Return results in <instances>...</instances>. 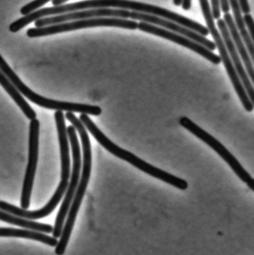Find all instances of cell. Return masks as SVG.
<instances>
[{"instance_id":"9a60e30c","label":"cell","mask_w":254,"mask_h":255,"mask_svg":"<svg viewBox=\"0 0 254 255\" xmlns=\"http://www.w3.org/2000/svg\"><path fill=\"white\" fill-rule=\"evenodd\" d=\"M0 237H11V238H22L34 240L43 243L52 247H56L58 241L56 238H51L48 235L34 231L24 230V229H9L0 228Z\"/></svg>"},{"instance_id":"7c38bea8","label":"cell","mask_w":254,"mask_h":255,"mask_svg":"<svg viewBox=\"0 0 254 255\" xmlns=\"http://www.w3.org/2000/svg\"><path fill=\"white\" fill-rule=\"evenodd\" d=\"M218 26H219V30H220L221 35H222V39H223L224 43H225V47H226L227 51H228V55L231 58V61L237 70V74L246 89V93L249 96V99L251 101L254 103V89L252 82H251L249 79V75L243 66V62H242L241 58H240V55H239L238 51L233 42L232 38H231V34H230L229 31H228V27L225 24V21L222 19H218Z\"/></svg>"},{"instance_id":"44dd1931","label":"cell","mask_w":254,"mask_h":255,"mask_svg":"<svg viewBox=\"0 0 254 255\" xmlns=\"http://www.w3.org/2000/svg\"><path fill=\"white\" fill-rule=\"evenodd\" d=\"M242 12L244 13H249L251 11L250 5H249V0H239Z\"/></svg>"},{"instance_id":"6da1fadb","label":"cell","mask_w":254,"mask_h":255,"mask_svg":"<svg viewBox=\"0 0 254 255\" xmlns=\"http://www.w3.org/2000/svg\"><path fill=\"white\" fill-rule=\"evenodd\" d=\"M97 17H113L120 19H132L134 20H140V22H149L162 28H167L174 32L178 33L185 36L204 47L207 48L213 52L216 49V44L211 40L206 38L204 36L188 29L181 25H177L174 22L167 19H163L159 16L141 12L132 11V10H124V9L115 8H95L89 10H81V11L73 12V13H64V14L56 15V16H46L40 18L34 21L36 28L63 23L70 21L78 20V19H89V18Z\"/></svg>"},{"instance_id":"277c9868","label":"cell","mask_w":254,"mask_h":255,"mask_svg":"<svg viewBox=\"0 0 254 255\" xmlns=\"http://www.w3.org/2000/svg\"><path fill=\"white\" fill-rule=\"evenodd\" d=\"M79 121L82 123L85 127L90 132L91 134L94 136L95 139L105 148L106 150L111 153L113 155L122 160H125L128 163H131L133 166H135L137 169L141 170L142 172L161 180L179 190H185L188 188L187 181H185L183 178H178L175 175H171L163 169H159L150 163L143 160V159L137 157L135 154L124 148H121L119 145L115 144L113 141L110 140L95 124L92 122V120L87 116V115L82 114L80 115Z\"/></svg>"},{"instance_id":"d6986e66","label":"cell","mask_w":254,"mask_h":255,"mask_svg":"<svg viewBox=\"0 0 254 255\" xmlns=\"http://www.w3.org/2000/svg\"><path fill=\"white\" fill-rule=\"evenodd\" d=\"M243 21H244L245 25L247 26L248 32L250 35L251 38L254 40V19L250 13H245L243 16Z\"/></svg>"},{"instance_id":"3957f363","label":"cell","mask_w":254,"mask_h":255,"mask_svg":"<svg viewBox=\"0 0 254 255\" xmlns=\"http://www.w3.org/2000/svg\"><path fill=\"white\" fill-rule=\"evenodd\" d=\"M66 118L71 123L72 125L77 129L82 139V148H83V167H82V176L78 184L76 193L73 202L69 210L68 217L66 221L65 226L63 228L60 241L58 242L55 248V254L63 255L65 253L66 249L68 245L69 241L71 237L73 226L79 213V208L82 205V200L85 196L89 178H90L91 169H92V151L89 135L86 128L82 123L76 118L73 112H67Z\"/></svg>"},{"instance_id":"2e32d148","label":"cell","mask_w":254,"mask_h":255,"mask_svg":"<svg viewBox=\"0 0 254 255\" xmlns=\"http://www.w3.org/2000/svg\"><path fill=\"white\" fill-rule=\"evenodd\" d=\"M0 220L9 224L15 225L19 227L25 228L34 232H40V233H52L53 227L51 225L43 224V223H36L31 220H25L21 217L12 215L5 211H0Z\"/></svg>"},{"instance_id":"7a4b0ae2","label":"cell","mask_w":254,"mask_h":255,"mask_svg":"<svg viewBox=\"0 0 254 255\" xmlns=\"http://www.w3.org/2000/svg\"><path fill=\"white\" fill-rule=\"evenodd\" d=\"M54 116H55L57 129H58L61 159V181L55 194L48 202L47 205L38 211H27L3 201H0V209L1 211L25 220H35L44 218L52 214V211L58 206L60 201L67 191V187L69 185V178L70 177V157L65 118L61 111H57Z\"/></svg>"},{"instance_id":"cb8c5ba5","label":"cell","mask_w":254,"mask_h":255,"mask_svg":"<svg viewBox=\"0 0 254 255\" xmlns=\"http://www.w3.org/2000/svg\"><path fill=\"white\" fill-rule=\"evenodd\" d=\"M67 1H69V0H52V3L54 6H58L64 4Z\"/></svg>"},{"instance_id":"9c48e42d","label":"cell","mask_w":254,"mask_h":255,"mask_svg":"<svg viewBox=\"0 0 254 255\" xmlns=\"http://www.w3.org/2000/svg\"><path fill=\"white\" fill-rule=\"evenodd\" d=\"M67 131L71 143L72 151H73V172H72L71 181L67 187L65 198L57 216L55 227L53 228V231L52 232V236L56 239L61 237L66 217L68 214L70 205L73 202L78 184H79L81 168H82V155H81L80 145H79V139L76 133V129L73 126H70L67 127Z\"/></svg>"},{"instance_id":"ba28073f","label":"cell","mask_w":254,"mask_h":255,"mask_svg":"<svg viewBox=\"0 0 254 255\" xmlns=\"http://www.w3.org/2000/svg\"><path fill=\"white\" fill-rule=\"evenodd\" d=\"M180 126L186 130L193 133L197 137L199 138L203 142H205L210 148H213L220 157L231 166V169L235 172L236 175L247 184L248 187L252 190H254V180L250 174L244 169L241 163L237 160V157L233 155L232 153L217 139L212 136L208 132L198 127L195 123L186 117H182L179 121Z\"/></svg>"},{"instance_id":"603a6c76","label":"cell","mask_w":254,"mask_h":255,"mask_svg":"<svg viewBox=\"0 0 254 255\" xmlns=\"http://www.w3.org/2000/svg\"><path fill=\"white\" fill-rule=\"evenodd\" d=\"M192 5V0H182L181 6L183 10H189Z\"/></svg>"},{"instance_id":"5bb4252c","label":"cell","mask_w":254,"mask_h":255,"mask_svg":"<svg viewBox=\"0 0 254 255\" xmlns=\"http://www.w3.org/2000/svg\"><path fill=\"white\" fill-rule=\"evenodd\" d=\"M0 85L5 90L6 92L13 99V101L19 106V109L23 112L25 116L30 121L36 119L35 112L33 110L32 108L25 101V99L21 95L17 89L15 88L11 82L9 80L8 78L4 75V73L0 70Z\"/></svg>"},{"instance_id":"ffe728a7","label":"cell","mask_w":254,"mask_h":255,"mask_svg":"<svg viewBox=\"0 0 254 255\" xmlns=\"http://www.w3.org/2000/svg\"><path fill=\"white\" fill-rule=\"evenodd\" d=\"M212 3V9H213V18L216 19H219L221 16V10H220V2L219 0H211Z\"/></svg>"},{"instance_id":"8992f818","label":"cell","mask_w":254,"mask_h":255,"mask_svg":"<svg viewBox=\"0 0 254 255\" xmlns=\"http://www.w3.org/2000/svg\"><path fill=\"white\" fill-rule=\"evenodd\" d=\"M200 4H201V10H202L203 15L205 19L206 23L207 25V29L209 33L211 34L212 37L214 39L215 44L216 47L219 49L220 53V58L226 68L228 76L231 79V82L234 85V89L237 92V95L240 97L243 106L247 112H252L254 110V103L251 101L246 93V89L237 74V70L231 61V58L228 55V51L225 47V43L222 35L219 31V29L216 27L214 22V18H213V13H212L211 7H210V3L208 0H199Z\"/></svg>"},{"instance_id":"30bf717a","label":"cell","mask_w":254,"mask_h":255,"mask_svg":"<svg viewBox=\"0 0 254 255\" xmlns=\"http://www.w3.org/2000/svg\"><path fill=\"white\" fill-rule=\"evenodd\" d=\"M39 131H40V123L37 119L32 120L30 123L29 128L28 165L25 171L22 196H21V208L25 210L29 208L31 190H32L36 169H37L39 151Z\"/></svg>"},{"instance_id":"4fadbf2b","label":"cell","mask_w":254,"mask_h":255,"mask_svg":"<svg viewBox=\"0 0 254 255\" xmlns=\"http://www.w3.org/2000/svg\"><path fill=\"white\" fill-rule=\"evenodd\" d=\"M224 21H225V24L228 27V31H229L236 48L238 51L239 55L241 56L243 63L246 66V71H247L248 75H249V79H250L251 82H254V70L253 63H252L250 55H249V52L246 49V45H245L244 41L242 38L241 34H240V31L237 28L232 15L230 13H225Z\"/></svg>"},{"instance_id":"8fae6325","label":"cell","mask_w":254,"mask_h":255,"mask_svg":"<svg viewBox=\"0 0 254 255\" xmlns=\"http://www.w3.org/2000/svg\"><path fill=\"white\" fill-rule=\"evenodd\" d=\"M137 28L140 31L163 37V38L167 39V40L180 45V46H184V47L204 57V58L208 60L213 64H219L222 62L220 56H218L202 45L199 44L197 42L194 41L185 36L181 35L178 33L174 32V31L167 29V28L145 22H139Z\"/></svg>"},{"instance_id":"52a82bcc","label":"cell","mask_w":254,"mask_h":255,"mask_svg":"<svg viewBox=\"0 0 254 255\" xmlns=\"http://www.w3.org/2000/svg\"><path fill=\"white\" fill-rule=\"evenodd\" d=\"M107 26L119 27L125 29L135 30L138 26V22L135 20L113 17L89 18V19H78L63 23L40 27V28H28L27 36L31 38L52 35L58 33L75 31L82 28H94V27Z\"/></svg>"},{"instance_id":"5b68a950","label":"cell","mask_w":254,"mask_h":255,"mask_svg":"<svg viewBox=\"0 0 254 255\" xmlns=\"http://www.w3.org/2000/svg\"><path fill=\"white\" fill-rule=\"evenodd\" d=\"M0 70L8 78L9 80L13 83L15 88L21 94L25 96L30 101L40 107L51 109V110L61 111V112L66 111L67 112H76V113L85 114V115H93V116H99L102 112L101 108L98 106L57 101V100L45 98L36 94L28 88L16 76V73L10 68V66L4 61L1 55H0Z\"/></svg>"},{"instance_id":"7402d4cb","label":"cell","mask_w":254,"mask_h":255,"mask_svg":"<svg viewBox=\"0 0 254 255\" xmlns=\"http://www.w3.org/2000/svg\"><path fill=\"white\" fill-rule=\"evenodd\" d=\"M219 2H220V7L222 11L225 13H229L230 4L228 0H219Z\"/></svg>"},{"instance_id":"e0dca14e","label":"cell","mask_w":254,"mask_h":255,"mask_svg":"<svg viewBox=\"0 0 254 255\" xmlns=\"http://www.w3.org/2000/svg\"><path fill=\"white\" fill-rule=\"evenodd\" d=\"M229 4H231V9H232L233 13H234V21H235L236 25L237 28L241 34L242 38L244 41L246 45V49H248L249 55H250L251 59L253 61L254 59V47L253 40L251 38L248 30L246 29V25H245L244 21H243V15H242L241 7H240L239 0H228Z\"/></svg>"},{"instance_id":"ac0fdd59","label":"cell","mask_w":254,"mask_h":255,"mask_svg":"<svg viewBox=\"0 0 254 255\" xmlns=\"http://www.w3.org/2000/svg\"><path fill=\"white\" fill-rule=\"evenodd\" d=\"M49 1H52V0H34V1H30L28 4L21 7L20 13L23 16H26V15L35 11L37 8L44 5Z\"/></svg>"},{"instance_id":"d4e9b609","label":"cell","mask_w":254,"mask_h":255,"mask_svg":"<svg viewBox=\"0 0 254 255\" xmlns=\"http://www.w3.org/2000/svg\"><path fill=\"white\" fill-rule=\"evenodd\" d=\"M174 5L180 6L182 4V0H173Z\"/></svg>"}]
</instances>
